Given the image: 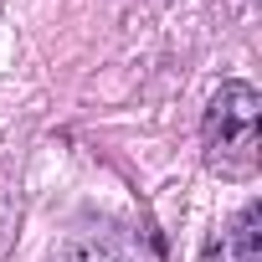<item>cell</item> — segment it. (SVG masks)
Listing matches in <instances>:
<instances>
[{
	"instance_id": "obj_1",
	"label": "cell",
	"mask_w": 262,
	"mask_h": 262,
	"mask_svg": "<svg viewBox=\"0 0 262 262\" xmlns=\"http://www.w3.org/2000/svg\"><path fill=\"white\" fill-rule=\"evenodd\" d=\"M262 98L252 82H221V93L206 108L201 123V144H206V165L226 180H252L257 160H262Z\"/></svg>"
},
{
	"instance_id": "obj_2",
	"label": "cell",
	"mask_w": 262,
	"mask_h": 262,
	"mask_svg": "<svg viewBox=\"0 0 262 262\" xmlns=\"http://www.w3.org/2000/svg\"><path fill=\"white\" fill-rule=\"evenodd\" d=\"M201 262H262V206L247 201L201 252Z\"/></svg>"
},
{
	"instance_id": "obj_3",
	"label": "cell",
	"mask_w": 262,
	"mask_h": 262,
	"mask_svg": "<svg viewBox=\"0 0 262 262\" xmlns=\"http://www.w3.org/2000/svg\"><path fill=\"white\" fill-rule=\"evenodd\" d=\"M67 262H108V257H103V252H72Z\"/></svg>"
}]
</instances>
